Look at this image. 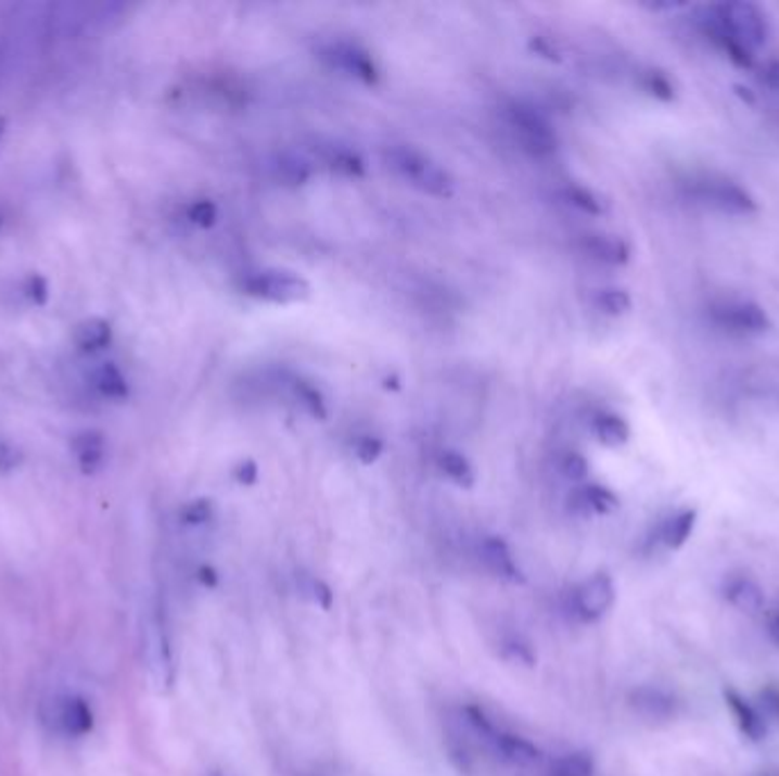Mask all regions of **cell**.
Wrapping results in <instances>:
<instances>
[{
    "label": "cell",
    "mask_w": 779,
    "mask_h": 776,
    "mask_svg": "<svg viewBox=\"0 0 779 776\" xmlns=\"http://www.w3.org/2000/svg\"><path fill=\"white\" fill-rule=\"evenodd\" d=\"M387 157L390 164H393V169L401 174L406 180H410V185H416L418 190L440 199L454 194V178L440 167V164H435L418 149L395 147Z\"/></svg>",
    "instance_id": "6da1fadb"
},
{
    "label": "cell",
    "mask_w": 779,
    "mask_h": 776,
    "mask_svg": "<svg viewBox=\"0 0 779 776\" xmlns=\"http://www.w3.org/2000/svg\"><path fill=\"white\" fill-rule=\"evenodd\" d=\"M716 12L720 16L723 28L727 35L745 46L748 51H757L766 46L770 37V23L766 12L750 0H729V3H718Z\"/></svg>",
    "instance_id": "7a4b0ae2"
},
{
    "label": "cell",
    "mask_w": 779,
    "mask_h": 776,
    "mask_svg": "<svg viewBox=\"0 0 779 776\" xmlns=\"http://www.w3.org/2000/svg\"><path fill=\"white\" fill-rule=\"evenodd\" d=\"M689 194L706 205L714 207L725 215L735 217H750L754 212H759V203L754 199L745 187H741L735 180L718 178V176H702L689 182Z\"/></svg>",
    "instance_id": "3957f363"
},
{
    "label": "cell",
    "mask_w": 779,
    "mask_h": 776,
    "mask_svg": "<svg viewBox=\"0 0 779 776\" xmlns=\"http://www.w3.org/2000/svg\"><path fill=\"white\" fill-rule=\"evenodd\" d=\"M242 292L267 303H299L310 296V282L292 271H258L244 278Z\"/></svg>",
    "instance_id": "277c9868"
},
{
    "label": "cell",
    "mask_w": 779,
    "mask_h": 776,
    "mask_svg": "<svg viewBox=\"0 0 779 776\" xmlns=\"http://www.w3.org/2000/svg\"><path fill=\"white\" fill-rule=\"evenodd\" d=\"M708 317H712V321L718 328H723V331L735 335H762L770 331L772 326L768 313L759 303L743 301V298L714 303L712 308H708Z\"/></svg>",
    "instance_id": "5b68a950"
},
{
    "label": "cell",
    "mask_w": 779,
    "mask_h": 776,
    "mask_svg": "<svg viewBox=\"0 0 779 776\" xmlns=\"http://www.w3.org/2000/svg\"><path fill=\"white\" fill-rule=\"evenodd\" d=\"M615 603V583L606 572L582 581L570 595V608L582 622H600Z\"/></svg>",
    "instance_id": "8992f818"
},
{
    "label": "cell",
    "mask_w": 779,
    "mask_h": 776,
    "mask_svg": "<svg viewBox=\"0 0 779 776\" xmlns=\"http://www.w3.org/2000/svg\"><path fill=\"white\" fill-rule=\"evenodd\" d=\"M46 722L55 734L66 738H85L94 732V711L78 695H60L49 701Z\"/></svg>",
    "instance_id": "52a82bcc"
},
{
    "label": "cell",
    "mask_w": 779,
    "mask_h": 776,
    "mask_svg": "<svg viewBox=\"0 0 779 776\" xmlns=\"http://www.w3.org/2000/svg\"><path fill=\"white\" fill-rule=\"evenodd\" d=\"M509 122L520 132L524 149L536 157L552 155L557 151V132L545 116L529 105H511Z\"/></svg>",
    "instance_id": "ba28073f"
},
{
    "label": "cell",
    "mask_w": 779,
    "mask_h": 776,
    "mask_svg": "<svg viewBox=\"0 0 779 776\" xmlns=\"http://www.w3.org/2000/svg\"><path fill=\"white\" fill-rule=\"evenodd\" d=\"M322 58L331 66L345 71V74L358 78L365 85H376L379 82L376 62L372 60V55L368 51L360 49V46H356V43H347V41L331 43L322 51Z\"/></svg>",
    "instance_id": "9c48e42d"
},
{
    "label": "cell",
    "mask_w": 779,
    "mask_h": 776,
    "mask_svg": "<svg viewBox=\"0 0 779 776\" xmlns=\"http://www.w3.org/2000/svg\"><path fill=\"white\" fill-rule=\"evenodd\" d=\"M629 705L636 715L650 722H671L679 713V701L661 688L640 686L629 692Z\"/></svg>",
    "instance_id": "30bf717a"
},
{
    "label": "cell",
    "mask_w": 779,
    "mask_h": 776,
    "mask_svg": "<svg viewBox=\"0 0 779 776\" xmlns=\"http://www.w3.org/2000/svg\"><path fill=\"white\" fill-rule=\"evenodd\" d=\"M149 658H151L153 674H155V678L159 680V684L171 686V680H174V658H171V643H169V633H167L163 608H157L155 615H153L151 635H149Z\"/></svg>",
    "instance_id": "8fae6325"
},
{
    "label": "cell",
    "mask_w": 779,
    "mask_h": 776,
    "mask_svg": "<svg viewBox=\"0 0 779 776\" xmlns=\"http://www.w3.org/2000/svg\"><path fill=\"white\" fill-rule=\"evenodd\" d=\"M723 697H725V703H727L731 717H735V722L739 726V732L752 742H762L768 736V724H766L764 713L757 709V705H752L735 688H727L723 692Z\"/></svg>",
    "instance_id": "7c38bea8"
},
{
    "label": "cell",
    "mask_w": 779,
    "mask_h": 776,
    "mask_svg": "<svg viewBox=\"0 0 779 776\" xmlns=\"http://www.w3.org/2000/svg\"><path fill=\"white\" fill-rule=\"evenodd\" d=\"M481 560H484L486 570L493 576H497L501 581H509V583H524V574L518 568V562L511 554V547L507 545V539H501L497 535L486 537L484 543H481Z\"/></svg>",
    "instance_id": "4fadbf2b"
},
{
    "label": "cell",
    "mask_w": 779,
    "mask_h": 776,
    "mask_svg": "<svg viewBox=\"0 0 779 776\" xmlns=\"http://www.w3.org/2000/svg\"><path fill=\"white\" fill-rule=\"evenodd\" d=\"M723 595L729 606H735L737 610H741V613H748V615L759 613L766 603L762 585L748 574L727 576L723 583Z\"/></svg>",
    "instance_id": "5bb4252c"
},
{
    "label": "cell",
    "mask_w": 779,
    "mask_h": 776,
    "mask_svg": "<svg viewBox=\"0 0 779 776\" xmlns=\"http://www.w3.org/2000/svg\"><path fill=\"white\" fill-rule=\"evenodd\" d=\"M695 524H698V510L684 508V510L666 517V520L659 524V529L654 533V543L668 551H677L686 543H689V537L695 531Z\"/></svg>",
    "instance_id": "9a60e30c"
},
{
    "label": "cell",
    "mask_w": 779,
    "mask_h": 776,
    "mask_svg": "<svg viewBox=\"0 0 779 776\" xmlns=\"http://www.w3.org/2000/svg\"><path fill=\"white\" fill-rule=\"evenodd\" d=\"M582 249L592 257V260L611 267H623L631 257V246L623 238H615V234H600V232L586 234L582 240Z\"/></svg>",
    "instance_id": "2e32d148"
},
{
    "label": "cell",
    "mask_w": 779,
    "mask_h": 776,
    "mask_svg": "<svg viewBox=\"0 0 779 776\" xmlns=\"http://www.w3.org/2000/svg\"><path fill=\"white\" fill-rule=\"evenodd\" d=\"M617 506H621V501H617L615 492H611L609 487L598 485V483L584 485V487L572 492V497H570V510L577 514H584V517L611 514L613 510H617Z\"/></svg>",
    "instance_id": "e0dca14e"
},
{
    "label": "cell",
    "mask_w": 779,
    "mask_h": 776,
    "mask_svg": "<svg viewBox=\"0 0 779 776\" xmlns=\"http://www.w3.org/2000/svg\"><path fill=\"white\" fill-rule=\"evenodd\" d=\"M490 745L503 761L515 767H534L542 761V751L532 740L515 734L499 732Z\"/></svg>",
    "instance_id": "ac0fdd59"
},
{
    "label": "cell",
    "mask_w": 779,
    "mask_h": 776,
    "mask_svg": "<svg viewBox=\"0 0 779 776\" xmlns=\"http://www.w3.org/2000/svg\"><path fill=\"white\" fill-rule=\"evenodd\" d=\"M74 454L85 474H94L105 458V442L97 431H85L74 437Z\"/></svg>",
    "instance_id": "d6986e66"
},
{
    "label": "cell",
    "mask_w": 779,
    "mask_h": 776,
    "mask_svg": "<svg viewBox=\"0 0 779 776\" xmlns=\"http://www.w3.org/2000/svg\"><path fill=\"white\" fill-rule=\"evenodd\" d=\"M592 433L604 446H611V449H615V446H623V444L629 442L631 429H629V423L621 415L600 412V415H595V419H592Z\"/></svg>",
    "instance_id": "ffe728a7"
},
{
    "label": "cell",
    "mask_w": 779,
    "mask_h": 776,
    "mask_svg": "<svg viewBox=\"0 0 779 776\" xmlns=\"http://www.w3.org/2000/svg\"><path fill=\"white\" fill-rule=\"evenodd\" d=\"M438 467H440V472L449 481H454L458 487L470 489L476 481L474 467L470 465V460L463 454H458V451H443L438 456Z\"/></svg>",
    "instance_id": "44dd1931"
},
{
    "label": "cell",
    "mask_w": 779,
    "mask_h": 776,
    "mask_svg": "<svg viewBox=\"0 0 779 776\" xmlns=\"http://www.w3.org/2000/svg\"><path fill=\"white\" fill-rule=\"evenodd\" d=\"M296 587H299V593L306 601L315 603L317 608L322 610H331L333 608V590L329 587L327 581H322L319 576L302 570L296 572Z\"/></svg>",
    "instance_id": "7402d4cb"
},
{
    "label": "cell",
    "mask_w": 779,
    "mask_h": 776,
    "mask_svg": "<svg viewBox=\"0 0 779 776\" xmlns=\"http://www.w3.org/2000/svg\"><path fill=\"white\" fill-rule=\"evenodd\" d=\"M563 199L565 203H570L572 207H577L579 212H584V215H590V217H602L606 215V201L595 194L592 190H588V187H579V185H570L563 190Z\"/></svg>",
    "instance_id": "603a6c76"
},
{
    "label": "cell",
    "mask_w": 779,
    "mask_h": 776,
    "mask_svg": "<svg viewBox=\"0 0 779 776\" xmlns=\"http://www.w3.org/2000/svg\"><path fill=\"white\" fill-rule=\"evenodd\" d=\"M640 87H643L652 99L661 103H673L677 99V85L675 80L661 68H648L643 76H640Z\"/></svg>",
    "instance_id": "cb8c5ba5"
},
{
    "label": "cell",
    "mask_w": 779,
    "mask_h": 776,
    "mask_svg": "<svg viewBox=\"0 0 779 776\" xmlns=\"http://www.w3.org/2000/svg\"><path fill=\"white\" fill-rule=\"evenodd\" d=\"M110 338H112V331H110V323L101 321V319H94V321H87L78 328L76 333V344L82 348V351H101L110 344Z\"/></svg>",
    "instance_id": "d4e9b609"
},
{
    "label": "cell",
    "mask_w": 779,
    "mask_h": 776,
    "mask_svg": "<svg viewBox=\"0 0 779 776\" xmlns=\"http://www.w3.org/2000/svg\"><path fill=\"white\" fill-rule=\"evenodd\" d=\"M592 772L595 761L588 751H575V754L559 759L549 769V776H592Z\"/></svg>",
    "instance_id": "484cf974"
},
{
    "label": "cell",
    "mask_w": 779,
    "mask_h": 776,
    "mask_svg": "<svg viewBox=\"0 0 779 776\" xmlns=\"http://www.w3.org/2000/svg\"><path fill=\"white\" fill-rule=\"evenodd\" d=\"M294 394L299 398V404L315 417V419H327L329 417V408H327V398L324 394L319 392L315 385H310L308 381H296L294 385Z\"/></svg>",
    "instance_id": "4316f807"
},
{
    "label": "cell",
    "mask_w": 779,
    "mask_h": 776,
    "mask_svg": "<svg viewBox=\"0 0 779 776\" xmlns=\"http://www.w3.org/2000/svg\"><path fill=\"white\" fill-rule=\"evenodd\" d=\"M595 305H598V308L609 317H623L631 310V296L621 288H609L598 294Z\"/></svg>",
    "instance_id": "83f0119b"
},
{
    "label": "cell",
    "mask_w": 779,
    "mask_h": 776,
    "mask_svg": "<svg viewBox=\"0 0 779 776\" xmlns=\"http://www.w3.org/2000/svg\"><path fill=\"white\" fill-rule=\"evenodd\" d=\"M329 164L331 169L347 176V178H360L365 176V162L358 153L349 151V149H331L329 153Z\"/></svg>",
    "instance_id": "f1b7e54d"
},
{
    "label": "cell",
    "mask_w": 779,
    "mask_h": 776,
    "mask_svg": "<svg viewBox=\"0 0 779 776\" xmlns=\"http://www.w3.org/2000/svg\"><path fill=\"white\" fill-rule=\"evenodd\" d=\"M97 387L101 390V394H105L107 398H124L128 396V385L124 373L114 367V365H103L97 373Z\"/></svg>",
    "instance_id": "f546056e"
},
{
    "label": "cell",
    "mask_w": 779,
    "mask_h": 776,
    "mask_svg": "<svg viewBox=\"0 0 779 776\" xmlns=\"http://www.w3.org/2000/svg\"><path fill=\"white\" fill-rule=\"evenodd\" d=\"M279 171H281V178L290 185H306L312 176L310 164L304 157H296V155H283L279 162Z\"/></svg>",
    "instance_id": "4dcf8cb0"
},
{
    "label": "cell",
    "mask_w": 779,
    "mask_h": 776,
    "mask_svg": "<svg viewBox=\"0 0 779 776\" xmlns=\"http://www.w3.org/2000/svg\"><path fill=\"white\" fill-rule=\"evenodd\" d=\"M501 653L513 665H522V667H534L536 665V653H534L532 645L520 640V638H511V640L503 643Z\"/></svg>",
    "instance_id": "1f68e13d"
},
{
    "label": "cell",
    "mask_w": 779,
    "mask_h": 776,
    "mask_svg": "<svg viewBox=\"0 0 779 776\" xmlns=\"http://www.w3.org/2000/svg\"><path fill=\"white\" fill-rule=\"evenodd\" d=\"M213 512L215 510H213V504L208 499H196V501H192V504H188L186 508H182L180 517H182V522L190 524V526H201V524L213 520Z\"/></svg>",
    "instance_id": "d6a6232c"
},
{
    "label": "cell",
    "mask_w": 779,
    "mask_h": 776,
    "mask_svg": "<svg viewBox=\"0 0 779 776\" xmlns=\"http://www.w3.org/2000/svg\"><path fill=\"white\" fill-rule=\"evenodd\" d=\"M385 449V444L381 437L376 435H362L358 442H356V458L362 462V465H372L381 458Z\"/></svg>",
    "instance_id": "836d02e7"
},
{
    "label": "cell",
    "mask_w": 779,
    "mask_h": 776,
    "mask_svg": "<svg viewBox=\"0 0 779 776\" xmlns=\"http://www.w3.org/2000/svg\"><path fill=\"white\" fill-rule=\"evenodd\" d=\"M188 217H190L192 224H196L201 228H210V226H215L219 212H217V205L213 201L203 199V201H196V203L190 205Z\"/></svg>",
    "instance_id": "e575fe53"
},
{
    "label": "cell",
    "mask_w": 779,
    "mask_h": 776,
    "mask_svg": "<svg viewBox=\"0 0 779 776\" xmlns=\"http://www.w3.org/2000/svg\"><path fill=\"white\" fill-rule=\"evenodd\" d=\"M561 469L570 481H584L588 476V460L582 454H567L561 462Z\"/></svg>",
    "instance_id": "d590c367"
},
{
    "label": "cell",
    "mask_w": 779,
    "mask_h": 776,
    "mask_svg": "<svg viewBox=\"0 0 779 776\" xmlns=\"http://www.w3.org/2000/svg\"><path fill=\"white\" fill-rule=\"evenodd\" d=\"M759 701H762V713H766L768 717H772L775 722H779V686H766L759 692Z\"/></svg>",
    "instance_id": "8d00e7d4"
},
{
    "label": "cell",
    "mask_w": 779,
    "mask_h": 776,
    "mask_svg": "<svg viewBox=\"0 0 779 776\" xmlns=\"http://www.w3.org/2000/svg\"><path fill=\"white\" fill-rule=\"evenodd\" d=\"M233 476H235V481H238L240 485H254V483L258 481V465H256L254 460H242V462L235 467Z\"/></svg>",
    "instance_id": "74e56055"
},
{
    "label": "cell",
    "mask_w": 779,
    "mask_h": 776,
    "mask_svg": "<svg viewBox=\"0 0 779 776\" xmlns=\"http://www.w3.org/2000/svg\"><path fill=\"white\" fill-rule=\"evenodd\" d=\"M532 49L536 51V55H542V58H547V60H559V51L554 49V43L547 41L545 37H536V39L532 41Z\"/></svg>",
    "instance_id": "f35d334b"
},
{
    "label": "cell",
    "mask_w": 779,
    "mask_h": 776,
    "mask_svg": "<svg viewBox=\"0 0 779 776\" xmlns=\"http://www.w3.org/2000/svg\"><path fill=\"white\" fill-rule=\"evenodd\" d=\"M762 78H764V82H766L770 89L779 91V60L768 62V64L764 66V71H762Z\"/></svg>",
    "instance_id": "ab89813d"
},
{
    "label": "cell",
    "mask_w": 779,
    "mask_h": 776,
    "mask_svg": "<svg viewBox=\"0 0 779 776\" xmlns=\"http://www.w3.org/2000/svg\"><path fill=\"white\" fill-rule=\"evenodd\" d=\"M196 578L205 585V587H217V583H219V576H217V572L213 570V568H208V564H203V568H199V572H196Z\"/></svg>",
    "instance_id": "60d3db41"
},
{
    "label": "cell",
    "mask_w": 779,
    "mask_h": 776,
    "mask_svg": "<svg viewBox=\"0 0 779 776\" xmlns=\"http://www.w3.org/2000/svg\"><path fill=\"white\" fill-rule=\"evenodd\" d=\"M768 635H770V640L779 647V610L768 618Z\"/></svg>",
    "instance_id": "b9f144b4"
},
{
    "label": "cell",
    "mask_w": 779,
    "mask_h": 776,
    "mask_svg": "<svg viewBox=\"0 0 779 776\" xmlns=\"http://www.w3.org/2000/svg\"><path fill=\"white\" fill-rule=\"evenodd\" d=\"M208 776H224V774H221V772H217V769H215V772H210V774H208Z\"/></svg>",
    "instance_id": "7bdbcfd3"
},
{
    "label": "cell",
    "mask_w": 779,
    "mask_h": 776,
    "mask_svg": "<svg viewBox=\"0 0 779 776\" xmlns=\"http://www.w3.org/2000/svg\"><path fill=\"white\" fill-rule=\"evenodd\" d=\"M306 776H319V774H306Z\"/></svg>",
    "instance_id": "ee69618b"
},
{
    "label": "cell",
    "mask_w": 779,
    "mask_h": 776,
    "mask_svg": "<svg viewBox=\"0 0 779 776\" xmlns=\"http://www.w3.org/2000/svg\"><path fill=\"white\" fill-rule=\"evenodd\" d=\"M0 132H3V124H0Z\"/></svg>",
    "instance_id": "f6af8a7d"
}]
</instances>
